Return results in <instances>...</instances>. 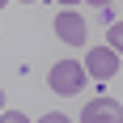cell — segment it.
Returning a JSON list of instances; mask_svg holds the SVG:
<instances>
[{
  "instance_id": "6da1fadb",
  "label": "cell",
  "mask_w": 123,
  "mask_h": 123,
  "mask_svg": "<svg viewBox=\"0 0 123 123\" xmlns=\"http://www.w3.org/2000/svg\"><path fill=\"white\" fill-rule=\"evenodd\" d=\"M85 64H76V60H60L55 68H51V89L55 93H81V85H85Z\"/></svg>"
},
{
  "instance_id": "7a4b0ae2",
  "label": "cell",
  "mask_w": 123,
  "mask_h": 123,
  "mask_svg": "<svg viewBox=\"0 0 123 123\" xmlns=\"http://www.w3.org/2000/svg\"><path fill=\"white\" fill-rule=\"evenodd\" d=\"M85 72L93 76V81H111L115 72H119V51L115 47H89V55H85Z\"/></svg>"
},
{
  "instance_id": "3957f363",
  "label": "cell",
  "mask_w": 123,
  "mask_h": 123,
  "mask_svg": "<svg viewBox=\"0 0 123 123\" xmlns=\"http://www.w3.org/2000/svg\"><path fill=\"white\" fill-rule=\"evenodd\" d=\"M81 123H123V106L115 98H93V102H85Z\"/></svg>"
},
{
  "instance_id": "277c9868",
  "label": "cell",
  "mask_w": 123,
  "mask_h": 123,
  "mask_svg": "<svg viewBox=\"0 0 123 123\" xmlns=\"http://www.w3.org/2000/svg\"><path fill=\"white\" fill-rule=\"evenodd\" d=\"M55 34H60L64 43H68V47H81V43L89 38V25L81 21V13H72V9H64L60 17H55Z\"/></svg>"
},
{
  "instance_id": "5b68a950",
  "label": "cell",
  "mask_w": 123,
  "mask_h": 123,
  "mask_svg": "<svg viewBox=\"0 0 123 123\" xmlns=\"http://www.w3.org/2000/svg\"><path fill=\"white\" fill-rule=\"evenodd\" d=\"M106 47H115L123 55V21H111V25H106Z\"/></svg>"
},
{
  "instance_id": "8992f818",
  "label": "cell",
  "mask_w": 123,
  "mask_h": 123,
  "mask_svg": "<svg viewBox=\"0 0 123 123\" xmlns=\"http://www.w3.org/2000/svg\"><path fill=\"white\" fill-rule=\"evenodd\" d=\"M0 123H30V119H25L21 111H4V115H0Z\"/></svg>"
},
{
  "instance_id": "52a82bcc",
  "label": "cell",
  "mask_w": 123,
  "mask_h": 123,
  "mask_svg": "<svg viewBox=\"0 0 123 123\" xmlns=\"http://www.w3.org/2000/svg\"><path fill=\"white\" fill-rule=\"evenodd\" d=\"M38 123H72V119H68V115H60V111H47Z\"/></svg>"
},
{
  "instance_id": "ba28073f",
  "label": "cell",
  "mask_w": 123,
  "mask_h": 123,
  "mask_svg": "<svg viewBox=\"0 0 123 123\" xmlns=\"http://www.w3.org/2000/svg\"><path fill=\"white\" fill-rule=\"evenodd\" d=\"M89 4H98V9H106V4H111V0H89Z\"/></svg>"
},
{
  "instance_id": "9c48e42d",
  "label": "cell",
  "mask_w": 123,
  "mask_h": 123,
  "mask_svg": "<svg viewBox=\"0 0 123 123\" xmlns=\"http://www.w3.org/2000/svg\"><path fill=\"white\" fill-rule=\"evenodd\" d=\"M0 115H4V89H0Z\"/></svg>"
},
{
  "instance_id": "30bf717a",
  "label": "cell",
  "mask_w": 123,
  "mask_h": 123,
  "mask_svg": "<svg viewBox=\"0 0 123 123\" xmlns=\"http://www.w3.org/2000/svg\"><path fill=\"white\" fill-rule=\"evenodd\" d=\"M60 4H76V0H60Z\"/></svg>"
},
{
  "instance_id": "8fae6325",
  "label": "cell",
  "mask_w": 123,
  "mask_h": 123,
  "mask_svg": "<svg viewBox=\"0 0 123 123\" xmlns=\"http://www.w3.org/2000/svg\"><path fill=\"white\" fill-rule=\"evenodd\" d=\"M25 4H30V0H25Z\"/></svg>"
}]
</instances>
